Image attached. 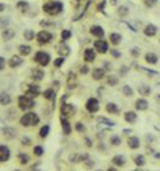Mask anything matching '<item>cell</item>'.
Masks as SVG:
<instances>
[{"instance_id": "cell-1", "label": "cell", "mask_w": 160, "mask_h": 171, "mask_svg": "<svg viewBox=\"0 0 160 171\" xmlns=\"http://www.w3.org/2000/svg\"><path fill=\"white\" fill-rule=\"evenodd\" d=\"M43 11L50 16H56L62 11V3L61 2H48L43 5Z\"/></svg>"}, {"instance_id": "cell-2", "label": "cell", "mask_w": 160, "mask_h": 171, "mask_svg": "<svg viewBox=\"0 0 160 171\" xmlns=\"http://www.w3.org/2000/svg\"><path fill=\"white\" fill-rule=\"evenodd\" d=\"M19 123L22 126H35L38 123V115H37V113H34V112H26L24 115L21 117Z\"/></svg>"}, {"instance_id": "cell-3", "label": "cell", "mask_w": 160, "mask_h": 171, "mask_svg": "<svg viewBox=\"0 0 160 171\" xmlns=\"http://www.w3.org/2000/svg\"><path fill=\"white\" fill-rule=\"evenodd\" d=\"M18 107L22 109V110H31L32 107H35L34 98H29V96H19V98H18Z\"/></svg>"}, {"instance_id": "cell-4", "label": "cell", "mask_w": 160, "mask_h": 171, "mask_svg": "<svg viewBox=\"0 0 160 171\" xmlns=\"http://www.w3.org/2000/svg\"><path fill=\"white\" fill-rule=\"evenodd\" d=\"M35 38H37V42L40 45H45V43H48V42L53 38V34L50 32V31H40L37 35H35Z\"/></svg>"}, {"instance_id": "cell-5", "label": "cell", "mask_w": 160, "mask_h": 171, "mask_svg": "<svg viewBox=\"0 0 160 171\" xmlns=\"http://www.w3.org/2000/svg\"><path fill=\"white\" fill-rule=\"evenodd\" d=\"M35 63L38 66H48L50 64V54L45 51H37L35 54Z\"/></svg>"}, {"instance_id": "cell-6", "label": "cell", "mask_w": 160, "mask_h": 171, "mask_svg": "<svg viewBox=\"0 0 160 171\" xmlns=\"http://www.w3.org/2000/svg\"><path fill=\"white\" fill-rule=\"evenodd\" d=\"M85 107H87V110H88L90 113L98 112V109H99V103H98V99H96V98H90L88 101H87V104H85Z\"/></svg>"}, {"instance_id": "cell-7", "label": "cell", "mask_w": 160, "mask_h": 171, "mask_svg": "<svg viewBox=\"0 0 160 171\" xmlns=\"http://www.w3.org/2000/svg\"><path fill=\"white\" fill-rule=\"evenodd\" d=\"M108 50H109V45H108V42H106L104 38H98L95 42V51H98V53H108Z\"/></svg>"}, {"instance_id": "cell-8", "label": "cell", "mask_w": 160, "mask_h": 171, "mask_svg": "<svg viewBox=\"0 0 160 171\" xmlns=\"http://www.w3.org/2000/svg\"><path fill=\"white\" fill-rule=\"evenodd\" d=\"M74 112H75V107H74L72 104H66V103H62V107H61V115H62L64 118H68L69 115H72Z\"/></svg>"}, {"instance_id": "cell-9", "label": "cell", "mask_w": 160, "mask_h": 171, "mask_svg": "<svg viewBox=\"0 0 160 171\" xmlns=\"http://www.w3.org/2000/svg\"><path fill=\"white\" fill-rule=\"evenodd\" d=\"M10 158V149L7 146H0V163H5Z\"/></svg>"}, {"instance_id": "cell-10", "label": "cell", "mask_w": 160, "mask_h": 171, "mask_svg": "<svg viewBox=\"0 0 160 171\" xmlns=\"http://www.w3.org/2000/svg\"><path fill=\"white\" fill-rule=\"evenodd\" d=\"M83 58H85L87 63H93V61L96 59V51L93 50V48H87L85 53H83Z\"/></svg>"}, {"instance_id": "cell-11", "label": "cell", "mask_w": 160, "mask_h": 171, "mask_svg": "<svg viewBox=\"0 0 160 171\" xmlns=\"http://www.w3.org/2000/svg\"><path fill=\"white\" fill-rule=\"evenodd\" d=\"M22 64V58L21 56H11V58L8 59V66L11 67V69H16V67H19Z\"/></svg>"}, {"instance_id": "cell-12", "label": "cell", "mask_w": 160, "mask_h": 171, "mask_svg": "<svg viewBox=\"0 0 160 171\" xmlns=\"http://www.w3.org/2000/svg\"><path fill=\"white\" fill-rule=\"evenodd\" d=\"M90 34L95 35V37H98V38H102V37H104V29H102L101 26H91Z\"/></svg>"}, {"instance_id": "cell-13", "label": "cell", "mask_w": 160, "mask_h": 171, "mask_svg": "<svg viewBox=\"0 0 160 171\" xmlns=\"http://www.w3.org/2000/svg\"><path fill=\"white\" fill-rule=\"evenodd\" d=\"M40 94V88H38V85H28V94L26 96H29V98H35Z\"/></svg>"}, {"instance_id": "cell-14", "label": "cell", "mask_w": 160, "mask_h": 171, "mask_svg": "<svg viewBox=\"0 0 160 171\" xmlns=\"http://www.w3.org/2000/svg\"><path fill=\"white\" fill-rule=\"evenodd\" d=\"M91 75H93V78H95V80H102L104 75H106V70L102 67H96V69H93Z\"/></svg>"}, {"instance_id": "cell-15", "label": "cell", "mask_w": 160, "mask_h": 171, "mask_svg": "<svg viewBox=\"0 0 160 171\" xmlns=\"http://www.w3.org/2000/svg\"><path fill=\"white\" fill-rule=\"evenodd\" d=\"M157 34V26H154V24H148L144 27V35L146 37H154Z\"/></svg>"}, {"instance_id": "cell-16", "label": "cell", "mask_w": 160, "mask_h": 171, "mask_svg": "<svg viewBox=\"0 0 160 171\" xmlns=\"http://www.w3.org/2000/svg\"><path fill=\"white\" fill-rule=\"evenodd\" d=\"M127 142H128V146H130L131 149H138V147L141 146V141H139V138H136V136H130Z\"/></svg>"}, {"instance_id": "cell-17", "label": "cell", "mask_w": 160, "mask_h": 171, "mask_svg": "<svg viewBox=\"0 0 160 171\" xmlns=\"http://www.w3.org/2000/svg\"><path fill=\"white\" fill-rule=\"evenodd\" d=\"M2 37H3V40H5V42H8V40H11L13 37H15V31L10 29V27H7V29H3V31H2Z\"/></svg>"}, {"instance_id": "cell-18", "label": "cell", "mask_w": 160, "mask_h": 171, "mask_svg": "<svg viewBox=\"0 0 160 171\" xmlns=\"http://www.w3.org/2000/svg\"><path fill=\"white\" fill-rule=\"evenodd\" d=\"M61 128H62V131H64V134H71V125H69L68 118H64V117H61Z\"/></svg>"}, {"instance_id": "cell-19", "label": "cell", "mask_w": 160, "mask_h": 171, "mask_svg": "<svg viewBox=\"0 0 160 171\" xmlns=\"http://www.w3.org/2000/svg\"><path fill=\"white\" fill-rule=\"evenodd\" d=\"M43 77H45V74H43V70H42V69H32V78H34L35 82L42 80Z\"/></svg>"}, {"instance_id": "cell-20", "label": "cell", "mask_w": 160, "mask_h": 171, "mask_svg": "<svg viewBox=\"0 0 160 171\" xmlns=\"http://www.w3.org/2000/svg\"><path fill=\"white\" fill-rule=\"evenodd\" d=\"M135 107H136L138 110H146V109L149 107V103L146 101V99H138L136 104H135Z\"/></svg>"}, {"instance_id": "cell-21", "label": "cell", "mask_w": 160, "mask_h": 171, "mask_svg": "<svg viewBox=\"0 0 160 171\" xmlns=\"http://www.w3.org/2000/svg\"><path fill=\"white\" fill-rule=\"evenodd\" d=\"M136 112H133V110H128V112H125V120L128 122V123H135L136 122Z\"/></svg>"}, {"instance_id": "cell-22", "label": "cell", "mask_w": 160, "mask_h": 171, "mask_svg": "<svg viewBox=\"0 0 160 171\" xmlns=\"http://www.w3.org/2000/svg\"><path fill=\"white\" fill-rule=\"evenodd\" d=\"M11 103V96L8 93H0V104L2 106H8Z\"/></svg>"}, {"instance_id": "cell-23", "label": "cell", "mask_w": 160, "mask_h": 171, "mask_svg": "<svg viewBox=\"0 0 160 171\" xmlns=\"http://www.w3.org/2000/svg\"><path fill=\"white\" fill-rule=\"evenodd\" d=\"M144 59H146V63H149V64H157V61H158L155 53H148L144 56Z\"/></svg>"}, {"instance_id": "cell-24", "label": "cell", "mask_w": 160, "mask_h": 171, "mask_svg": "<svg viewBox=\"0 0 160 171\" xmlns=\"http://www.w3.org/2000/svg\"><path fill=\"white\" fill-rule=\"evenodd\" d=\"M112 162H114L115 168H117V166H123V165H125V157H123V155H115L114 158H112Z\"/></svg>"}, {"instance_id": "cell-25", "label": "cell", "mask_w": 160, "mask_h": 171, "mask_svg": "<svg viewBox=\"0 0 160 171\" xmlns=\"http://www.w3.org/2000/svg\"><path fill=\"white\" fill-rule=\"evenodd\" d=\"M106 110H108L109 113H120V109H118V106L117 104H114V103H109L108 106H106Z\"/></svg>"}, {"instance_id": "cell-26", "label": "cell", "mask_w": 160, "mask_h": 171, "mask_svg": "<svg viewBox=\"0 0 160 171\" xmlns=\"http://www.w3.org/2000/svg\"><path fill=\"white\" fill-rule=\"evenodd\" d=\"M138 91H139V94H142V96H149V94H151V88L148 87V85H139Z\"/></svg>"}, {"instance_id": "cell-27", "label": "cell", "mask_w": 160, "mask_h": 171, "mask_svg": "<svg viewBox=\"0 0 160 171\" xmlns=\"http://www.w3.org/2000/svg\"><path fill=\"white\" fill-rule=\"evenodd\" d=\"M120 42H122V35L120 34H111V43H114V45H118Z\"/></svg>"}, {"instance_id": "cell-28", "label": "cell", "mask_w": 160, "mask_h": 171, "mask_svg": "<svg viewBox=\"0 0 160 171\" xmlns=\"http://www.w3.org/2000/svg\"><path fill=\"white\" fill-rule=\"evenodd\" d=\"M29 53H31V47L29 45H21L19 47V54L21 56H28Z\"/></svg>"}, {"instance_id": "cell-29", "label": "cell", "mask_w": 160, "mask_h": 171, "mask_svg": "<svg viewBox=\"0 0 160 171\" xmlns=\"http://www.w3.org/2000/svg\"><path fill=\"white\" fill-rule=\"evenodd\" d=\"M43 96H45L47 99H50V101H53V99H55V90H51V88L45 90V91H43Z\"/></svg>"}, {"instance_id": "cell-30", "label": "cell", "mask_w": 160, "mask_h": 171, "mask_svg": "<svg viewBox=\"0 0 160 171\" xmlns=\"http://www.w3.org/2000/svg\"><path fill=\"white\" fill-rule=\"evenodd\" d=\"M16 7H18V10H19V11H22V13L29 10V3H28V2H22V0H21V2H18V5H16Z\"/></svg>"}, {"instance_id": "cell-31", "label": "cell", "mask_w": 160, "mask_h": 171, "mask_svg": "<svg viewBox=\"0 0 160 171\" xmlns=\"http://www.w3.org/2000/svg\"><path fill=\"white\" fill-rule=\"evenodd\" d=\"M3 134L7 138H15L16 136V131L13 130V128H3Z\"/></svg>"}, {"instance_id": "cell-32", "label": "cell", "mask_w": 160, "mask_h": 171, "mask_svg": "<svg viewBox=\"0 0 160 171\" xmlns=\"http://www.w3.org/2000/svg\"><path fill=\"white\" fill-rule=\"evenodd\" d=\"M48 133H50V126H48V125H45V126L40 128V138H47Z\"/></svg>"}, {"instance_id": "cell-33", "label": "cell", "mask_w": 160, "mask_h": 171, "mask_svg": "<svg viewBox=\"0 0 160 171\" xmlns=\"http://www.w3.org/2000/svg\"><path fill=\"white\" fill-rule=\"evenodd\" d=\"M69 51H71V50H69V47H68V45H62V47L59 48V53H61V58H66V56L69 54Z\"/></svg>"}, {"instance_id": "cell-34", "label": "cell", "mask_w": 160, "mask_h": 171, "mask_svg": "<svg viewBox=\"0 0 160 171\" xmlns=\"http://www.w3.org/2000/svg\"><path fill=\"white\" fill-rule=\"evenodd\" d=\"M75 74L72 72V74H69V83H68V87L69 88H75Z\"/></svg>"}, {"instance_id": "cell-35", "label": "cell", "mask_w": 160, "mask_h": 171, "mask_svg": "<svg viewBox=\"0 0 160 171\" xmlns=\"http://www.w3.org/2000/svg\"><path fill=\"white\" fill-rule=\"evenodd\" d=\"M128 15V7H120L118 8V16L120 18H125Z\"/></svg>"}, {"instance_id": "cell-36", "label": "cell", "mask_w": 160, "mask_h": 171, "mask_svg": "<svg viewBox=\"0 0 160 171\" xmlns=\"http://www.w3.org/2000/svg\"><path fill=\"white\" fill-rule=\"evenodd\" d=\"M18 157H19V162H21L22 165L29 163V155H28V153H19Z\"/></svg>"}, {"instance_id": "cell-37", "label": "cell", "mask_w": 160, "mask_h": 171, "mask_svg": "<svg viewBox=\"0 0 160 171\" xmlns=\"http://www.w3.org/2000/svg\"><path fill=\"white\" fill-rule=\"evenodd\" d=\"M122 91H123V94H125V96H128V98H130V96H133V88H131V87H128V85H125V87L122 88Z\"/></svg>"}, {"instance_id": "cell-38", "label": "cell", "mask_w": 160, "mask_h": 171, "mask_svg": "<svg viewBox=\"0 0 160 171\" xmlns=\"http://www.w3.org/2000/svg\"><path fill=\"white\" fill-rule=\"evenodd\" d=\"M135 163H136L138 166H142V165L146 163L144 157H142V155H136V157H135Z\"/></svg>"}, {"instance_id": "cell-39", "label": "cell", "mask_w": 160, "mask_h": 171, "mask_svg": "<svg viewBox=\"0 0 160 171\" xmlns=\"http://www.w3.org/2000/svg\"><path fill=\"white\" fill-rule=\"evenodd\" d=\"M117 83H118L117 77H114V75H109V77H108V85H111V87H115Z\"/></svg>"}, {"instance_id": "cell-40", "label": "cell", "mask_w": 160, "mask_h": 171, "mask_svg": "<svg viewBox=\"0 0 160 171\" xmlns=\"http://www.w3.org/2000/svg\"><path fill=\"white\" fill-rule=\"evenodd\" d=\"M34 153H35L37 157H40V155L43 153V147H42V146H35V147H34Z\"/></svg>"}, {"instance_id": "cell-41", "label": "cell", "mask_w": 160, "mask_h": 171, "mask_svg": "<svg viewBox=\"0 0 160 171\" xmlns=\"http://www.w3.org/2000/svg\"><path fill=\"white\" fill-rule=\"evenodd\" d=\"M24 38L26 40H32L34 38V32L32 31H24Z\"/></svg>"}, {"instance_id": "cell-42", "label": "cell", "mask_w": 160, "mask_h": 171, "mask_svg": "<svg viewBox=\"0 0 160 171\" xmlns=\"http://www.w3.org/2000/svg\"><path fill=\"white\" fill-rule=\"evenodd\" d=\"M71 35H72V34H71V31H62V32H61V38H62V40L71 38Z\"/></svg>"}, {"instance_id": "cell-43", "label": "cell", "mask_w": 160, "mask_h": 171, "mask_svg": "<svg viewBox=\"0 0 160 171\" xmlns=\"http://www.w3.org/2000/svg\"><path fill=\"white\" fill-rule=\"evenodd\" d=\"M120 144V138L118 136H112L111 138V146H118Z\"/></svg>"}, {"instance_id": "cell-44", "label": "cell", "mask_w": 160, "mask_h": 171, "mask_svg": "<svg viewBox=\"0 0 160 171\" xmlns=\"http://www.w3.org/2000/svg\"><path fill=\"white\" fill-rule=\"evenodd\" d=\"M99 122H101V123H106V125H109V126H114V125H115L114 122H111L109 118H106V117H101V118H99Z\"/></svg>"}, {"instance_id": "cell-45", "label": "cell", "mask_w": 160, "mask_h": 171, "mask_svg": "<svg viewBox=\"0 0 160 171\" xmlns=\"http://www.w3.org/2000/svg\"><path fill=\"white\" fill-rule=\"evenodd\" d=\"M75 130L80 131V133H83V131H85V126H83L82 123H75Z\"/></svg>"}, {"instance_id": "cell-46", "label": "cell", "mask_w": 160, "mask_h": 171, "mask_svg": "<svg viewBox=\"0 0 160 171\" xmlns=\"http://www.w3.org/2000/svg\"><path fill=\"white\" fill-rule=\"evenodd\" d=\"M141 70H144V72H148L149 75H157V70H151V69H146V67H141Z\"/></svg>"}, {"instance_id": "cell-47", "label": "cell", "mask_w": 160, "mask_h": 171, "mask_svg": "<svg viewBox=\"0 0 160 171\" xmlns=\"http://www.w3.org/2000/svg\"><path fill=\"white\" fill-rule=\"evenodd\" d=\"M144 3L148 7H154V5H157V0H144Z\"/></svg>"}, {"instance_id": "cell-48", "label": "cell", "mask_w": 160, "mask_h": 171, "mask_svg": "<svg viewBox=\"0 0 160 171\" xmlns=\"http://www.w3.org/2000/svg\"><path fill=\"white\" fill-rule=\"evenodd\" d=\"M21 144H22V146H29V144H31V139H29V138H22V139H21Z\"/></svg>"}, {"instance_id": "cell-49", "label": "cell", "mask_w": 160, "mask_h": 171, "mask_svg": "<svg viewBox=\"0 0 160 171\" xmlns=\"http://www.w3.org/2000/svg\"><path fill=\"white\" fill-rule=\"evenodd\" d=\"M62 63H64V58H58V59L55 61V66H56V67H61Z\"/></svg>"}, {"instance_id": "cell-50", "label": "cell", "mask_w": 160, "mask_h": 171, "mask_svg": "<svg viewBox=\"0 0 160 171\" xmlns=\"http://www.w3.org/2000/svg\"><path fill=\"white\" fill-rule=\"evenodd\" d=\"M5 64H7V61L2 58V56H0V70H3V69H5Z\"/></svg>"}, {"instance_id": "cell-51", "label": "cell", "mask_w": 160, "mask_h": 171, "mask_svg": "<svg viewBox=\"0 0 160 171\" xmlns=\"http://www.w3.org/2000/svg\"><path fill=\"white\" fill-rule=\"evenodd\" d=\"M8 23H10V18H3V19H0V26H2V27H3V26H7Z\"/></svg>"}, {"instance_id": "cell-52", "label": "cell", "mask_w": 160, "mask_h": 171, "mask_svg": "<svg viewBox=\"0 0 160 171\" xmlns=\"http://www.w3.org/2000/svg\"><path fill=\"white\" fill-rule=\"evenodd\" d=\"M131 54L135 56V58H138V56H139V50H138V48H133V50H131Z\"/></svg>"}, {"instance_id": "cell-53", "label": "cell", "mask_w": 160, "mask_h": 171, "mask_svg": "<svg viewBox=\"0 0 160 171\" xmlns=\"http://www.w3.org/2000/svg\"><path fill=\"white\" fill-rule=\"evenodd\" d=\"M80 74H88V67L82 66V67H80Z\"/></svg>"}, {"instance_id": "cell-54", "label": "cell", "mask_w": 160, "mask_h": 171, "mask_svg": "<svg viewBox=\"0 0 160 171\" xmlns=\"http://www.w3.org/2000/svg\"><path fill=\"white\" fill-rule=\"evenodd\" d=\"M112 56H114V58H120V51H117V50H112Z\"/></svg>"}, {"instance_id": "cell-55", "label": "cell", "mask_w": 160, "mask_h": 171, "mask_svg": "<svg viewBox=\"0 0 160 171\" xmlns=\"http://www.w3.org/2000/svg\"><path fill=\"white\" fill-rule=\"evenodd\" d=\"M3 10H5V5H3V3H2V2H0V13H2V11H3Z\"/></svg>"}, {"instance_id": "cell-56", "label": "cell", "mask_w": 160, "mask_h": 171, "mask_svg": "<svg viewBox=\"0 0 160 171\" xmlns=\"http://www.w3.org/2000/svg\"><path fill=\"white\" fill-rule=\"evenodd\" d=\"M108 171H117V168H115V166H112V168H109Z\"/></svg>"}, {"instance_id": "cell-57", "label": "cell", "mask_w": 160, "mask_h": 171, "mask_svg": "<svg viewBox=\"0 0 160 171\" xmlns=\"http://www.w3.org/2000/svg\"><path fill=\"white\" fill-rule=\"evenodd\" d=\"M34 171H38V169H34Z\"/></svg>"}, {"instance_id": "cell-58", "label": "cell", "mask_w": 160, "mask_h": 171, "mask_svg": "<svg viewBox=\"0 0 160 171\" xmlns=\"http://www.w3.org/2000/svg\"><path fill=\"white\" fill-rule=\"evenodd\" d=\"M96 171H101V169H96Z\"/></svg>"}, {"instance_id": "cell-59", "label": "cell", "mask_w": 160, "mask_h": 171, "mask_svg": "<svg viewBox=\"0 0 160 171\" xmlns=\"http://www.w3.org/2000/svg\"><path fill=\"white\" fill-rule=\"evenodd\" d=\"M15 171H19V169H15Z\"/></svg>"}]
</instances>
